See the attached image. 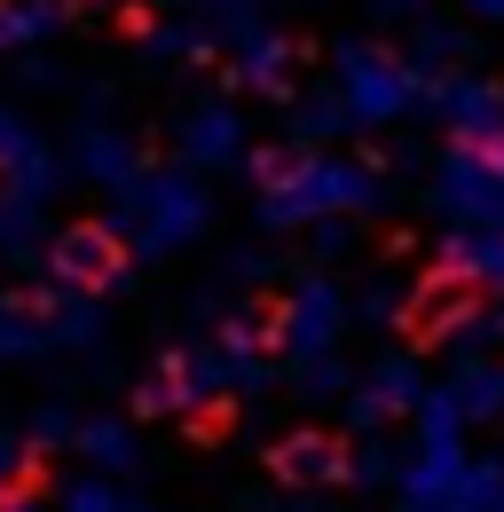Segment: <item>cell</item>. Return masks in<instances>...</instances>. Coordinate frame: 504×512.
I'll return each instance as SVG.
<instances>
[{"mask_svg": "<svg viewBox=\"0 0 504 512\" xmlns=\"http://www.w3.org/2000/svg\"><path fill=\"white\" fill-rule=\"evenodd\" d=\"M481 308H489V276H481L465 253H449L441 268L418 276V292L402 300V316H394V323H402L410 347H441V339H457Z\"/></svg>", "mask_w": 504, "mask_h": 512, "instance_id": "cell-1", "label": "cell"}, {"mask_svg": "<svg viewBox=\"0 0 504 512\" xmlns=\"http://www.w3.org/2000/svg\"><path fill=\"white\" fill-rule=\"evenodd\" d=\"M268 473H276V481H347L355 465H347V442H339V434H292V442L268 449Z\"/></svg>", "mask_w": 504, "mask_h": 512, "instance_id": "cell-2", "label": "cell"}, {"mask_svg": "<svg viewBox=\"0 0 504 512\" xmlns=\"http://www.w3.org/2000/svg\"><path fill=\"white\" fill-rule=\"evenodd\" d=\"M56 268L71 284H111L119 276V245H111V229H71L56 245Z\"/></svg>", "mask_w": 504, "mask_h": 512, "instance_id": "cell-3", "label": "cell"}, {"mask_svg": "<svg viewBox=\"0 0 504 512\" xmlns=\"http://www.w3.org/2000/svg\"><path fill=\"white\" fill-rule=\"evenodd\" d=\"M16 512H32V505H16Z\"/></svg>", "mask_w": 504, "mask_h": 512, "instance_id": "cell-4", "label": "cell"}]
</instances>
